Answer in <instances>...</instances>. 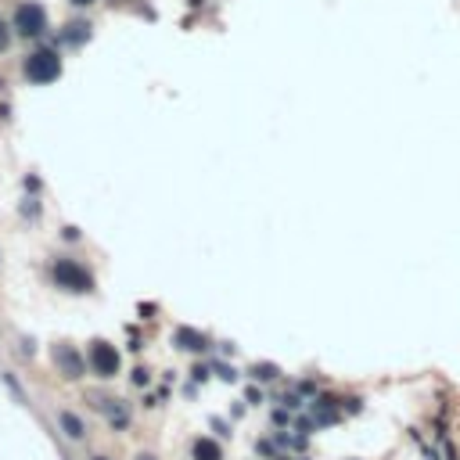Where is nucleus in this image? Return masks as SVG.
Here are the masks:
<instances>
[{
	"label": "nucleus",
	"mask_w": 460,
	"mask_h": 460,
	"mask_svg": "<svg viewBox=\"0 0 460 460\" xmlns=\"http://www.w3.org/2000/svg\"><path fill=\"white\" fill-rule=\"evenodd\" d=\"M22 72H26L29 83H36V87H47V83H54L61 76V58L47 47H40L22 61Z\"/></svg>",
	"instance_id": "1"
},
{
	"label": "nucleus",
	"mask_w": 460,
	"mask_h": 460,
	"mask_svg": "<svg viewBox=\"0 0 460 460\" xmlns=\"http://www.w3.org/2000/svg\"><path fill=\"white\" fill-rule=\"evenodd\" d=\"M11 29L18 36H26V40H36L40 33L47 29V11H44V4H33V0L18 4L15 8V18H11Z\"/></svg>",
	"instance_id": "2"
},
{
	"label": "nucleus",
	"mask_w": 460,
	"mask_h": 460,
	"mask_svg": "<svg viewBox=\"0 0 460 460\" xmlns=\"http://www.w3.org/2000/svg\"><path fill=\"white\" fill-rule=\"evenodd\" d=\"M54 281H58L61 288H69V291H90V288H94L90 270H83V266L72 263V259H58V263H54Z\"/></svg>",
	"instance_id": "3"
},
{
	"label": "nucleus",
	"mask_w": 460,
	"mask_h": 460,
	"mask_svg": "<svg viewBox=\"0 0 460 460\" xmlns=\"http://www.w3.org/2000/svg\"><path fill=\"white\" fill-rule=\"evenodd\" d=\"M90 367L97 378H115L119 374V352L108 342H94L90 345Z\"/></svg>",
	"instance_id": "4"
},
{
	"label": "nucleus",
	"mask_w": 460,
	"mask_h": 460,
	"mask_svg": "<svg viewBox=\"0 0 460 460\" xmlns=\"http://www.w3.org/2000/svg\"><path fill=\"white\" fill-rule=\"evenodd\" d=\"M54 363L61 367L65 378H79L83 374V360L76 356V352H69V345H54Z\"/></svg>",
	"instance_id": "5"
},
{
	"label": "nucleus",
	"mask_w": 460,
	"mask_h": 460,
	"mask_svg": "<svg viewBox=\"0 0 460 460\" xmlns=\"http://www.w3.org/2000/svg\"><path fill=\"white\" fill-rule=\"evenodd\" d=\"M58 421H61V428H65L69 438H83V435H87V432H83V421H79L76 413H69V410H61V413H58Z\"/></svg>",
	"instance_id": "6"
},
{
	"label": "nucleus",
	"mask_w": 460,
	"mask_h": 460,
	"mask_svg": "<svg viewBox=\"0 0 460 460\" xmlns=\"http://www.w3.org/2000/svg\"><path fill=\"white\" fill-rule=\"evenodd\" d=\"M195 460H220V446L213 438H198L195 443Z\"/></svg>",
	"instance_id": "7"
},
{
	"label": "nucleus",
	"mask_w": 460,
	"mask_h": 460,
	"mask_svg": "<svg viewBox=\"0 0 460 460\" xmlns=\"http://www.w3.org/2000/svg\"><path fill=\"white\" fill-rule=\"evenodd\" d=\"M87 36H90V26H87V22H72V26H65V44H72V47H79Z\"/></svg>",
	"instance_id": "8"
},
{
	"label": "nucleus",
	"mask_w": 460,
	"mask_h": 460,
	"mask_svg": "<svg viewBox=\"0 0 460 460\" xmlns=\"http://www.w3.org/2000/svg\"><path fill=\"white\" fill-rule=\"evenodd\" d=\"M8 47H11V29H8L4 22H0V54H4Z\"/></svg>",
	"instance_id": "9"
},
{
	"label": "nucleus",
	"mask_w": 460,
	"mask_h": 460,
	"mask_svg": "<svg viewBox=\"0 0 460 460\" xmlns=\"http://www.w3.org/2000/svg\"><path fill=\"white\" fill-rule=\"evenodd\" d=\"M69 4H72V8H90L94 0H69Z\"/></svg>",
	"instance_id": "10"
},
{
	"label": "nucleus",
	"mask_w": 460,
	"mask_h": 460,
	"mask_svg": "<svg viewBox=\"0 0 460 460\" xmlns=\"http://www.w3.org/2000/svg\"><path fill=\"white\" fill-rule=\"evenodd\" d=\"M94 460H108V457H94Z\"/></svg>",
	"instance_id": "11"
},
{
	"label": "nucleus",
	"mask_w": 460,
	"mask_h": 460,
	"mask_svg": "<svg viewBox=\"0 0 460 460\" xmlns=\"http://www.w3.org/2000/svg\"><path fill=\"white\" fill-rule=\"evenodd\" d=\"M140 460H151V457H140Z\"/></svg>",
	"instance_id": "12"
}]
</instances>
